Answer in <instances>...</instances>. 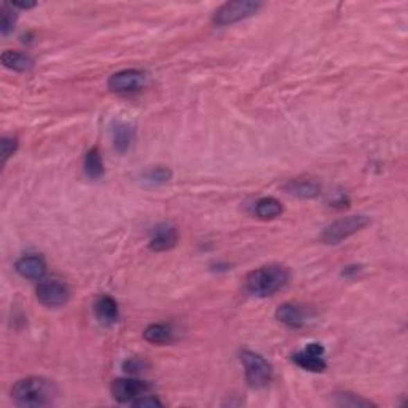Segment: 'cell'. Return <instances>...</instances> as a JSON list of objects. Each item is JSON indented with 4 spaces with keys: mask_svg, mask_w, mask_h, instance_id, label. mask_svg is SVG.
<instances>
[{
    "mask_svg": "<svg viewBox=\"0 0 408 408\" xmlns=\"http://www.w3.org/2000/svg\"><path fill=\"white\" fill-rule=\"evenodd\" d=\"M144 338L152 344H168L172 342L174 332L166 324H152L144 330Z\"/></svg>",
    "mask_w": 408,
    "mask_h": 408,
    "instance_id": "obj_20",
    "label": "cell"
},
{
    "mask_svg": "<svg viewBox=\"0 0 408 408\" xmlns=\"http://www.w3.org/2000/svg\"><path fill=\"white\" fill-rule=\"evenodd\" d=\"M83 166H85V172H87V176L89 179H100L104 176L105 169H104V161L103 158H100V153L96 147L89 148L87 152V155H85V161H83Z\"/></svg>",
    "mask_w": 408,
    "mask_h": 408,
    "instance_id": "obj_19",
    "label": "cell"
},
{
    "mask_svg": "<svg viewBox=\"0 0 408 408\" xmlns=\"http://www.w3.org/2000/svg\"><path fill=\"white\" fill-rule=\"evenodd\" d=\"M172 179V171L164 166L148 168L141 174V182L148 185V187H160V185L168 184Z\"/></svg>",
    "mask_w": 408,
    "mask_h": 408,
    "instance_id": "obj_18",
    "label": "cell"
},
{
    "mask_svg": "<svg viewBox=\"0 0 408 408\" xmlns=\"http://www.w3.org/2000/svg\"><path fill=\"white\" fill-rule=\"evenodd\" d=\"M2 64L15 72H29L34 67V60L26 53L7 50L2 53Z\"/></svg>",
    "mask_w": 408,
    "mask_h": 408,
    "instance_id": "obj_16",
    "label": "cell"
},
{
    "mask_svg": "<svg viewBox=\"0 0 408 408\" xmlns=\"http://www.w3.org/2000/svg\"><path fill=\"white\" fill-rule=\"evenodd\" d=\"M283 204L273 196H265L256 203V215L262 220H273L283 214Z\"/></svg>",
    "mask_w": 408,
    "mask_h": 408,
    "instance_id": "obj_17",
    "label": "cell"
},
{
    "mask_svg": "<svg viewBox=\"0 0 408 408\" xmlns=\"http://www.w3.org/2000/svg\"><path fill=\"white\" fill-rule=\"evenodd\" d=\"M15 269L19 276L26 279H42L46 273V263L39 256H28L19 258L15 265Z\"/></svg>",
    "mask_w": 408,
    "mask_h": 408,
    "instance_id": "obj_12",
    "label": "cell"
},
{
    "mask_svg": "<svg viewBox=\"0 0 408 408\" xmlns=\"http://www.w3.org/2000/svg\"><path fill=\"white\" fill-rule=\"evenodd\" d=\"M57 389L53 381L42 376H29L15 383L12 399L18 407L39 408L55 404Z\"/></svg>",
    "mask_w": 408,
    "mask_h": 408,
    "instance_id": "obj_1",
    "label": "cell"
},
{
    "mask_svg": "<svg viewBox=\"0 0 408 408\" xmlns=\"http://www.w3.org/2000/svg\"><path fill=\"white\" fill-rule=\"evenodd\" d=\"M114 147L116 152L126 153L132 147L136 141V128L130 123H125V121H120L114 126Z\"/></svg>",
    "mask_w": 408,
    "mask_h": 408,
    "instance_id": "obj_15",
    "label": "cell"
},
{
    "mask_svg": "<svg viewBox=\"0 0 408 408\" xmlns=\"http://www.w3.org/2000/svg\"><path fill=\"white\" fill-rule=\"evenodd\" d=\"M369 224L370 217L364 214L343 217V219H338L326 227L321 235V241L324 245H340L344 240H348V238L356 235L360 230H364Z\"/></svg>",
    "mask_w": 408,
    "mask_h": 408,
    "instance_id": "obj_3",
    "label": "cell"
},
{
    "mask_svg": "<svg viewBox=\"0 0 408 408\" xmlns=\"http://www.w3.org/2000/svg\"><path fill=\"white\" fill-rule=\"evenodd\" d=\"M147 76L145 72L139 71V69H125V71L115 72L114 76L109 77L107 88L114 93L126 94V93H134L139 91L145 87Z\"/></svg>",
    "mask_w": 408,
    "mask_h": 408,
    "instance_id": "obj_6",
    "label": "cell"
},
{
    "mask_svg": "<svg viewBox=\"0 0 408 408\" xmlns=\"http://www.w3.org/2000/svg\"><path fill=\"white\" fill-rule=\"evenodd\" d=\"M17 13L13 12V7L8 3L2 5V21H0V33L2 35H8L15 29L17 24Z\"/></svg>",
    "mask_w": 408,
    "mask_h": 408,
    "instance_id": "obj_22",
    "label": "cell"
},
{
    "mask_svg": "<svg viewBox=\"0 0 408 408\" xmlns=\"http://www.w3.org/2000/svg\"><path fill=\"white\" fill-rule=\"evenodd\" d=\"M283 190L285 193L294 195L301 199H312L321 195V185L316 180L311 179H294L289 180L287 184L283 185Z\"/></svg>",
    "mask_w": 408,
    "mask_h": 408,
    "instance_id": "obj_11",
    "label": "cell"
},
{
    "mask_svg": "<svg viewBox=\"0 0 408 408\" xmlns=\"http://www.w3.org/2000/svg\"><path fill=\"white\" fill-rule=\"evenodd\" d=\"M241 364L245 367L246 381L251 388H265L273 378V367L260 354L245 349L240 354Z\"/></svg>",
    "mask_w": 408,
    "mask_h": 408,
    "instance_id": "obj_4",
    "label": "cell"
},
{
    "mask_svg": "<svg viewBox=\"0 0 408 408\" xmlns=\"http://www.w3.org/2000/svg\"><path fill=\"white\" fill-rule=\"evenodd\" d=\"M306 311L300 305L284 303L276 310V319L290 328H300L306 324Z\"/></svg>",
    "mask_w": 408,
    "mask_h": 408,
    "instance_id": "obj_14",
    "label": "cell"
},
{
    "mask_svg": "<svg viewBox=\"0 0 408 408\" xmlns=\"http://www.w3.org/2000/svg\"><path fill=\"white\" fill-rule=\"evenodd\" d=\"M335 404L338 407H370L373 405L370 400H365L362 397L356 394H351V392H340V394H335Z\"/></svg>",
    "mask_w": 408,
    "mask_h": 408,
    "instance_id": "obj_21",
    "label": "cell"
},
{
    "mask_svg": "<svg viewBox=\"0 0 408 408\" xmlns=\"http://www.w3.org/2000/svg\"><path fill=\"white\" fill-rule=\"evenodd\" d=\"M360 267H346V269L343 272V276H351V274L359 273Z\"/></svg>",
    "mask_w": 408,
    "mask_h": 408,
    "instance_id": "obj_27",
    "label": "cell"
},
{
    "mask_svg": "<svg viewBox=\"0 0 408 408\" xmlns=\"http://www.w3.org/2000/svg\"><path fill=\"white\" fill-rule=\"evenodd\" d=\"M18 148V139L17 137H2V163L5 164L8 161V158L15 155Z\"/></svg>",
    "mask_w": 408,
    "mask_h": 408,
    "instance_id": "obj_23",
    "label": "cell"
},
{
    "mask_svg": "<svg viewBox=\"0 0 408 408\" xmlns=\"http://www.w3.org/2000/svg\"><path fill=\"white\" fill-rule=\"evenodd\" d=\"M179 241V233L171 225H160L152 233L148 247L155 252H164L172 249Z\"/></svg>",
    "mask_w": 408,
    "mask_h": 408,
    "instance_id": "obj_10",
    "label": "cell"
},
{
    "mask_svg": "<svg viewBox=\"0 0 408 408\" xmlns=\"http://www.w3.org/2000/svg\"><path fill=\"white\" fill-rule=\"evenodd\" d=\"M131 405L136 407V408H145V407L153 408V407H163V402L158 399L157 396L145 394V396H141L139 399H136Z\"/></svg>",
    "mask_w": 408,
    "mask_h": 408,
    "instance_id": "obj_24",
    "label": "cell"
},
{
    "mask_svg": "<svg viewBox=\"0 0 408 408\" xmlns=\"http://www.w3.org/2000/svg\"><path fill=\"white\" fill-rule=\"evenodd\" d=\"M324 354L326 349L321 343H310L306 344V348L301 349V351L295 353L292 356V360L300 369L308 370V372L312 373H321L327 369Z\"/></svg>",
    "mask_w": 408,
    "mask_h": 408,
    "instance_id": "obj_8",
    "label": "cell"
},
{
    "mask_svg": "<svg viewBox=\"0 0 408 408\" xmlns=\"http://www.w3.org/2000/svg\"><path fill=\"white\" fill-rule=\"evenodd\" d=\"M35 2H13L12 7H17V8H23V10H29V8H34L35 7Z\"/></svg>",
    "mask_w": 408,
    "mask_h": 408,
    "instance_id": "obj_26",
    "label": "cell"
},
{
    "mask_svg": "<svg viewBox=\"0 0 408 408\" xmlns=\"http://www.w3.org/2000/svg\"><path fill=\"white\" fill-rule=\"evenodd\" d=\"M152 386L147 381L136 378H118L112 383V396L120 404H132L141 396H145L150 392Z\"/></svg>",
    "mask_w": 408,
    "mask_h": 408,
    "instance_id": "obj_7",
    "label": "cell"
},
{
    "mask_svg": "<svg viewBox=\"0 0 408 408\" xmlns=\"http://www.w3.org/2000/svg\"><path fill=\"white\" fill-rule=\"evenodd\" d=\"M262 8L263 3L256 2V0H235V2H227L214 13L213 21L215 26H230L254 17V15H257Z\"/></svg>",
    "mask_w": 408,
    "mask_h": 408,
    "instance_id": "obj_5",
    "label": "cell"
},
{
    "mask_svg": "<svg viewBox=\"0 0 408 408\" xmlns=\"http://www.w3.org/2000/svg\"><path fill=\"white\" fill-rule=\"evenodd\" d=\"M94 314H96L100 324L114 326L120 316L118 303L110 295L99 296L96 303H94Z\"/></svg>",
    "mask_w": 408,
    "mask_h": 408,
    "instance_id": "obj_13",
    "label": "cell"
},
{
    "mask_svg": "<svg viewBox=\"0 0 408 408\" xmlns=\"http://www.w3.org/2000/svg\"><path fill=\"white\" fill-rule=\"evenodd\" d=\"M290 273L284 265L272 263L254 269L246 276V290L251 295L267 299L281 289H284L289 283Z\"/></svg>",
    "mask_w": 408,
    "mask_h": 408,
    "instance_id": "obj_2",
    "label": "cell"
},
{
    "mask_svg": "<svg viewBox=\"0 0 408 408\" xmlns=\"http://www.w3.org/2000/svg\"><path fill=\"white\" fill-rule=\"evenodd\" d=\"M71 299V290L60 281H42L37 285V300L45 306H62Z\"/></svg>",
    "mask_w": 408,
    "mask_h": 408,
    "instance_id": "obj_9",
    "label": "cell"
},
{
    "mask_svg": "<svg viewBox=\"0 0 408 408\" xmlns=\"http://www.w3.org/2000/svg\"><path fill=\"white\" fill-rule=\"evenodd\" d=\"M144 367H145V364L139 359H130L123 364V369L128 373H139V372H142V369Z\"/></svg>",
    "mask_w": 408,
    "mask_h": 408,
    "instance_id": "obj_25",
    "label": "cell"
}]
</instances>
